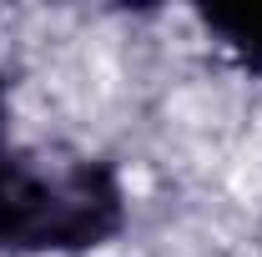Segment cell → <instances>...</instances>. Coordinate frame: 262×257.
<instances>
[{"label": "cell", "mask_w": 262, "mask_h": 257, "mask_svg": "<svg viewBox=\"0 0 262 257\" xmlns=\"http://www.w3.org/2000/svg\"><path fill=\"white\" fill-rule=\"evenodd\" d=\"M5 116H10V81L0 71V146H5Z\"/></svg>", "instance_id": "obj_3"}, {"label": "cell", "mask_w": 262, "mask_h": 257, "mask_svg": "<svg viewBox=\"0 0 262 257\" xmlns=\"http://www.w3.org/2000/svg\"><path fill=\"white\" fill-rule=\"evenodd\" d=\"M196 26H202V35H207L237 71L262 76V0L196 5Z\"/></svg>", "instance_id": "obj_2"}, {"label": "cell", "mask_w": 262, "mask_h": 257, "mask_svg": "<svg viewBox=\"0 0 262 257\" xmlns=\"http://www.w3.org/2000/svg\"><path fill=\"white\" fill-rule=\"evenodd\" d=\"M126 187L111 161H40L0 146V252L76 257L126 227Z\"/></svg>", "instance_id": "obj_1"}]
</instances>
